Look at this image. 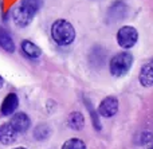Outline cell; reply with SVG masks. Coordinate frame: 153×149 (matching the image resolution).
I'll use <instances>...</instances> for the list:
<instances>
[{"label": "cell", "mask_w": 153, "mask_h": 149, "mask_svg": "<svg viewBox=\"0 0 153 149\" xmlns=\"http://www.w3.org/2000/svg\"><path fill=\"white\" fill-rule=\"evenodd\" d=\"M133 62H134V56L132 53L125 50L120 51V53L114 54L109 61V71L116 78L125 77L132 69Z\"/></svg>", "instance_id": "3957f363"}, {"label": "cell", "mask_w": 153, "mask_h": 149, "mask_svg": "<svg viewBox=\"0 0 153 149\" xmlns=\"http://www.w3.org/2000/svg\"><path fill=\"white\" fill-rule=\"evenodd\" d=\"M120 109V101L116 96H108L100 102L97 107V112L101 117L103 118H111L118 113Z\"/></svg>", "instance_id": "5b68a950"}, {"label": "cell", "mask_w": 153, "mask_h": 149, "mask_svg": "<svg viewBox=\"0 0 153 149\" xmlns=\"http://www.w3.org/2000/svg\"><path fill=\"white\" fill-rule=\"evenodd\" d=\"M117 43L121 48L125 51L133 48L138 42V31L136 27L133 26H122L121 28L117 31L116 35Z\"/></svg>", "instance_id": "277c9868"}, {"label": "cell", "mask_w": 153, "mask_h": 149, "mask_svg": "<svg viewBox=\"0 0 153 149\" xmlns=\"http://www.w3.org/2000/svg\"><path fill=\"white\" fill-rule=\"evenodd\" d=\"M20 51L24 54V56H27L28 59H38L42 56V48L34 43L32 40L23 39L20 42Z\"/></svg>", "instance_id": "9c48e42d"}, {"label": "cell", "mask_w": 153, "mask_h": 149, "mask_svg": "<svg viewBox=\"0 0 153 149\" xmlns=\"http://www.w3.org/2000/svg\"><path fill=\"white\" fill-rule=\"evenodd\" d=\"M148 149H153V147H151V148H148Z\"/></svg>", "instance_id": "ffe728a7"}, {"label": "cell", "mask_w": 153, "mask_h": 149, "mask_svg": "<svg viewBox=\"0 0 153 149\" xmlns=\"http://www.w3.org/2000/svg\"><path fill=\"white\" fill-rule=\"evenodd\" d=\"M138 82L143 87H152L153 86V58L144 62L138 71Z\"/></svg>", "instance_id": "ba28073f"}, {"label": "cell", "mask_w": 153, "mask_h": 149, "mask_svg": "<svg viewBox=\"0 0 153 149\" xmlns=\"http://www.w3.org/2000/svg\"><path fill=\"white\" fill-rule=\"evenodd\" d=\"M0 47L8 54H13L16 50L15 42H13L10 31L5 30L4 27H0Z\"/></svg>", "instance_id": "8fae6325"}, {"label": "cell", "mask_w": 153, "mask_h": 149, "mask_svg": "<svg viewBox=\"0 0 153 149\" xmlns=\"http://www.w3.org/2000/svg\"><path fill=\"white\" fill-rule=\"evenodd\" d=\"M50 35L53 40L61 47H67L75 42V27L67 19H56L50 27Z\"/></svg>", "instance_id": "7a4b0ae2"}, {"label": "cell", "mask_w": 153, "mask_h": 149, "mask_svg": "<svg viewBox=\"0 0 153 149\" xmlns=\"http://www.w3.org/2000/svg\"><path fill=\"white\" fill-rule=\"evenodd\" d=\"M137 139H138L137 140V144L143 145V144H146V142L152 141V140H153V134L151 133V132H143V133L138 134Z\"/></svg>", "instance_id": "e0dca14e"}, {"label": "cell", "mask_w": 153, "mask_h": 149, "mask_svg": "<svg viewBox=\"0 0 153 149\" xmlns=\"http://www.w3.org/2000/svg\"><path fill=\"white\" fill-rule=\"evenodd\" d=\"M19 107V96L13 91L8 93L7 96L4 97L1 105H0V113L4 117H8V116H13L16 113Z\"/></svg>", "instance_id": "52a82bcc"}, {"label": "cell", "mask_w": 153, "mask_h": 149, "mask_svg": "<svg viewBox=\"0 0 153 149\" xmlns=\"http://www.w3.org/2000/svg\"><path fill=\"white\" fill-rule=\"evenodd\" d=\"M51 133H53L51 126L42 122L35 126L34 132H32V136H34V139L38 140V141H46V140H48V137L51 136Z\"/></svg>", "instance_id": "9a60e30c"}, {"label": "cell", "mask_w": 153, "mask_h": 149, "mask_svg": "<svg viewBox=\"0 0 153 149\" xmlns=\"http://www.w3.org/2000/svg\"><path fill=\"white\" fill-rule=\"evenodd\" d=\"M12 149H27L26 147H16V148H12Z\"/></svg>", "instance_id": "d6986e66"}, {"label": "cell", "mask_w": 153, "mask_h": 149, "mask_svg": "<svg viewBox=\"0 0 153 149\" xmlns=\"http://www.w3.org/2000/svg\"><path fill=\"white\" fill-rule=\"evenodd\" d=\"M8 122L12 125V128L15 129L19 134L26 133V132L31 128V118L24 112H18L13 116H11V120L8 121Z\"/></svg>", "instance_id": "8992f818"}, {"label": "cell", "mask_w": 153, "mask_h": 149, "mask_svg": "<svg viewBox=\"0 0 153 149\" xmlns=\"http://www.w3.org/2000/svg\"><path fill=\"white\" fill-rule=\"evenodd\" d=\"M83 104H85V106H86V109H87V112H89V114H90V120H91V124H93V128L95 129L97 132H100L101 129H102V124H101V116L98 114V112L94 109V106H93V104L89 101V99L85 97L83 98Z\"/></svg>", "instance_id": "5bb4252c"}, {"label": "cell", "mask_w": 153, "mask_h": 149, "mask_svg": "<svg viewBox=\"0 0 153 149\" xmlns=\"http://www.w3.org/2000/svg\"><path fill=\"white\" fill-rule=\"evenodd\" d=\"M67 126L73 130H82L85 126V117L81 112H71L67 116Z\"/></svg>", "instance_id": "4fadbf2b"}, {"label": "cell", "mask_w": 153, "mask_h": 149, "mask_svg": "<svg viewBox=\"0 0 153 149\" xmlns=\"http://www.w3.org/2000/svg\"><path fill=\"white\" fill-rule=\"evenodd\" d=\"M3 86H4V78H3L1 75H0V90L3 89Z\"/></svg>", "instance_id": "ac0fdd59"}, {"label": "cell", "mask_w": 153, "mask_h": 149, "mask_svg": "<svg viewBox=\"0 0 153 149\" xmlns=\"http://www.w3.org/2000/svg\"><path fill=\"white\" fill-rule=\"evenodd\" d=\"M18 132L12 128L10 122H4L0 125V144L11 145L18 139Z\"/></svg>", "instance_id": "30bf717a"}, {"label": "cell", "mask_w": 153, "mask_h": 149, "mask_svg": "<svg viewBox=\"0 0 153 149\" xmlns=\"http://www.w3.org/2000/svg\"><path fill=\"white\" fill-rule=\"evenodd\" d=\"M61 149H87V145L79 137H71L63 142Z\"/></svg>", "instance_id": "2e32d148"}, {"label": "cell", "mask_w": 153, "mask_h": 149, "mask_svg": "<svg viewBox=\"0 0 153 149\" xmlns=\"http://www.w3.org/2000/svg\"><path fill=\"white\" fill-rule=\"evenodd\" d=\"M45 0H20L11 11L12 21L19 28H26L40 12Z\"/></svg>", "instance_id": "6da1fadb"}, {"label": "cell", "mask_w": 153, "mask_h": 149, "mask_svg": "<svg viewBox=\"0 0 153 149\" xmlns=\"http://www.w3.org/2000/svg\"><path fill=\"white\" fill-rule=\"evenodd\" d=\"M128 13V5L125 4L121 0H117L109 8V16H110L113 20H121L126 16Z\"/></svg>", "instance_id": "7c38bea8"}]
</instances>
